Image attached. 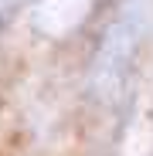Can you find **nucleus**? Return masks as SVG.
<instances>
[{"label": "nucleus", "instance_id": "nucleus-1", "mask_svg": "<svg viewBox=\"0 0 153 156\" xmlns=\"http://www.w3.org/2000/svg\"><path fill=\"white\" fill-rule=\"evenodd\" d=\"M153 27V0H122L119 14L102 31L92 68H89V88L95 98H116L126 88V78L133 75L136 55Z\"/></svg>", "mask_w": 153, "mask_h": 156}, {"label": "nucleus", "instance_id": "nucleus-2", "mask_svg": "<svg viewBox=\"0 0 153 156\" xmlns=\"http://www.w3.org/2000/svg\"><path fill=\"white\" fill-rule=\"evenodd\" d=\"M20 0H4V10H10V7H17Z\"/></svg>", "mask_w": 153, "mask_h": 156}, {"label": "nucleus", "instance_id": "nucleus-3", "mask_svg": "<svg viewBox=\"0 0 153 156\" xmlns=\"http://www.w3.org/2000/svg\"><path fill=\"white\" fill-rule=\"evenodd\" d=\"M0 14H4V0H0Z\"/></svg>", "mask_w": 153, "mask_h": 156}]
</instances>
